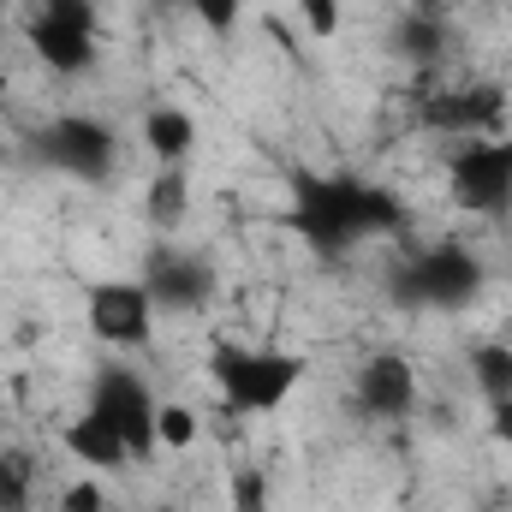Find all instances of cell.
<instances>
[{
	"label": "cell",
	"instance_id": "cell-1",
	"mask_svg": "<svg viewBox=\"0 0 512 512\" xmlns=\"http://www.w3.org/2000/svg\"><path fill=\"white\" fill-rule=\"evenodd\" d=\"M286 227L310 245L316 256H346L370 239L405 233V203L358 173H292V209Z\"/></svg>",
	"mask_w": 512,
	"mask_h": 512
},
{
	"label": "cell",
	"instance_id": "cell-2",
	"mask_svg": "<svg viewBox=\"0 0 512 512\" xmlns=\"http://www.w3.org/2000/svg\"><path fill=\"white\" fill-rule=\"evenodd\" d=\"M310 376L304 352H280V346H233L221 340L209 352V382L221 393L227 417H274Z\"/></svg>",
	"mask_w": 512,
	"mask_h": 512
},
{
	"label": "cell",
	"instance_id": "cell-3",
	"mask_svg": "<svg viewBox=\"0 0 512 512\" xmlns=\"http://www.w3.org/2000/svg\"><path fill=\"white\" fill-rule=\"evenodd\" d=\"M483 280H489L483 256L459 239H447V245H423V251L405 256L387 274V298L399 310H465V304H477Z\"/></svg>",
	"mask_w": 512,
	"mask_h": 512
},
{
	"label": "cell",
	"instance_id": "cell-4",
	"mask_svg": "<svg viewBox=\"0 0 512 512\" xmlns=\"http://www.w3.org/2000/svg\"><path fill=\"white\" fill-rule=\"evenodd\" d=\"M24 42L48 72L84 78L102 54V12L96 0H36V12L24 18Z\"/></svg>",
	"mask_w": 512,
	"mask_h": 512
},
{
	"label": "cell",
	"instance_id": "cell-5",
	"mask_svg": "<svg viewBox=\"0 0 512 512\" xmlns=\"http://www.w3.org/2000/svg\"><path fill=\"white\" fill-rule=\"evenodd\" d=\"M30 155L78 185H108L120 173V131L96 114H54L30 137Z\"/></svg>",
	"mask_w": 512,
	"mask_h": 512
},
{
	"label": "cell",
	"instance_id": "cell-6",
	"mask_svg": "<svg viewBox=\"0 0 512 512\" xmlns=\"http://www.w3.org/2000/svg\"><path fill=\"white\" fill-rule=\"evenodd\" d=\"M447 191L465 215H507L512 209V131L465 137L447 161Z\"/></svg>",
	"mask_w": 512,
	"mask_h": 512
},
{
	"label": "cell",
	"instance_id": "cell-7",
	"mask_svg": "<svg viewBox=\"0 0 512 512\" xmlns=\"http://www.w3.org/2000/svg\"><path fill=\"white\" fill-rule=\"evenodd\" d=\"M84 405H96V411H108L114 423H120V435H126L131 447V465H143V459H155L161 453V441H155V387L143 382L131 364H102L96 376H90V399Z\"/></svg>",
	"mask_w": 512,
	"mask_h": 512
},
{
	"label": "cell",
	"instance_id": "cell-8",
	"mask_svg": "<svg viewBox=\"0 0 512 512\" xmlns=\"http://www.w3.org/2000/svg\"><path fill=\"white\" fill-rule=\"evenodd\" d=\"M155 298L143 280H96L84 292V322H90V340L96 346H149L155 334Z\"/></svg>",
	"mask_w": 512,
	"mask_h": 512
},
{
	"label": "cell",
	"instance_id": "cell-9",
	"mask_svg": "<svg viewBox=\"0 0 512 512\" xmlns=\"http://www.w3.org/2000/svg\"><path fill=\"white\" fill-rule=\"evenodd\" d=\"M143 286H149V298H155L161 316H191V310H209L215 304L221 274H215L209 256L155 245V251L143 256Z\"/></svg>",
	"mask_w": 512,
	"mask_h": 512
},
{
	"label": "cell",
	"instance_id": "cell-10",
	"mask_svg": "<svg viewBox=\"0 0 512 512\" xmlns=\"http://www.w3.org/2000/svg\"><path fill=\"white\" fill-rule=\"evenodd\" d=\"M512 114V96L501 84L477 78V84H447L423 102V126L447 131V137H501Z\"/></svg>",
	"mask_w": 512,
	"mask_h": 512
},
{
	"label": "cell",
	"instance_id": "cell-11",
	"mask_svg": "<svg viewBox=\"0 0 512 512\" xmlns=\"http://www.w3.org/2000/svg\"><path fill=\"white\" fill-rule=\"evenodd\" d=\"M352 405H358V417H370V423H411L417 405H423V387H417L411 358H405V352H370V358L358 364Z\"/></svg>",
	"mask_w": 512,
	"mask_h": 512
},
{
	"label": "cell",
	"instance_id": "cell-12",
	"mask_svg": "<svg viewBox=\"0 0 512 512\" xmlns=\"http://www.w3.org/2000/svg\"><path fill=\"white\" fill-rule=\"evenodd\" d=\"M66 453L78 465H90V471H126L131 465V447H126V435H120V423L108 411H96V405H84L66 423Z\"/></svg>",
	"mask_w": 512,
	"mask_h": 512
},
{
	"label": "cell",
	"instance_id": "cell-13",
	"mask_svg": "<svg viewBox=\"0 0 512 512\" xmlns=\"http://www.w3.org/2000/svg\"><path fill=\"white\" fill-rule=\"evenodd\" d=\"M393 54L405 60V66H441L447 60V42H453V30H447V18L435 12V6H417V12H405L399 24H393Z\"/></svg>",
	"mask_w": 512,
	"mask_h": 512
},
{
	"label": "cell",
	"instance_id": "cell-14",
	"mask_svg": "<svg viewBox=\"0 0 512 512\" xmlns=\"http://www.w3.org/2000/svg\"><path fill=\"white\" fill-rule=\"evenodd\" d=\"M143 149L161 161V167H185V155L197 149V120L173 102H155L143 114Z\"/></svg>",
	"mask_w": 512,
	"mask_h": 512
},
{
	"label": "cell",
	"instance_id": "cell-15",
	"mask_svg": "<svg viewBox=\"0 0 512 512\" xmlns=\"http://www.w3.org/2000/svg\"><path fill=\"white\" fill-rule=\"evenodd\" d=\"M185 215H191V179H185V167H161L143 191V221L155 233H179Z\"/></svg>",
	"mask_w": 512,
	"mask_h": 512
},
{
	"label": "cell",
	"instance_id": "cell-16",
	"mask_svg": "<svg viewBox=\"0 0 512 512\" xmlns=\"http://www.w3.org/2000/svg\"><path fill=\"white\" fill-rule=\"evenodd\" d=\"M465 370H471V387H477L483 405H489V399H512V346L507 340H483V346H471Z\"/></svg>",
	"mask_w": 512,
	"mask_h": 512
},
{
	"label": "cell",
	"instance_id": "cell-17",
	"mask_svg": "<svg viewBox=\"0 0 512 512\" xmlns=\"http://www.w3.org/2000/svg\"><path fill=\"white\" fill-rule=\"evenodd\" d=\"M30 489H36V465L18 447H0V512H30Z\"/></svg>",
	"mask_w": 512,
	"mask_h": 512
},
{
	"label": "cell",
	"instance_id": "cell-18",
	"mask_svg": "<svg viewBox=\"0 0 512 512\" xmlns=\"http://www.w3.org/2000/svg\"><path fill=\"white\" fill-rule=\"evenodd\" d=\"M227 507L233 512H274V489H268V471L262 465H239L227 477Z\"/></svg>",
	"mask_w": 512,
	"mask_h": 512
},
{
	"label": "cell",
	"instance_id": "cell-19",
	"mask_svg": "<svg viewBox=\"0 0 512 512\" xmlns=\"http://www.w3.org/2000/svg\"><path fill=\"white\" fill-rule=\"evenodd\" d=\"M155 441H161L167 453L191 447V441H197V411L179 405V399H161V405H155Z\"/></svg>",
	"mask_w": 512,
	"mask_h": 512
},
{
	"label": "cell",
	"instance_id": "cell-20",
	"mask_svg": "<svg viewBox=\"0 0 512 512\" xmlns=\"http://www.w3.org/2000/svg\"><path fill=\"white\" fill-rule=\"evenodd\" d=\"M197 18H203V30L209 36H233L239 30V18H245V0H185Z\"/></svg>",
	"mask_w": 512,
	"mask_h": 512
},
{
	"label": "cell",
	"instance_id": "cell-21",
	"mask_svg": "<svg viewBox=\"0 0 512 512\" xmlns=\"http://www.w3.org/2000/svg\"><path fill=\"white\" fill-rule=\"evenodd\" d=\"M298 18H304V30H310V36H322V42H328V36L340 30V18H346V12H340V0H298Z\"/></svg>",
	"mask_w": 512,
	"mask_h": 512
},
{
	"label": "cell",
	"instance_id": "cell-22",
	"mask_svg": "<svg viewBox=\"0 0 512 512\" xmlns=\"http://www.w3.org/2000/svg\"><path fill=\"white\" fill-rule=\"evenodd\" d=\"M60 512H108V495L84 477V483H72V489L60 495Z\"/></svg>",
	"mask_w": 512,
	"mask_h": 512
},
{
	"label": "cell",
	"instance_id": "cell-23",
	"mask_svg": "<svg viewBox=\"0 0 512 512\" xmlns=\"http://www.w3.org/2000/svg\"><path fill=\"white\" fill-rule=\"evenodd\" d=\"M489 435L512 447V399H489Z\"/></svg>",
	"mask_w": 512,
	"mask_h": 512
},
{
	"label": "cell",
	"instance_id": "cell-24",
	"mask_svg": "<svg viewBox=\"0 0 512 512\" xmlns=\"http://www.w3.org/2000/svg\"><path fill=\"white\" fill-rule=\"evenodd\" d=\"M6 90H12V78H6V66H0V108H6Z\"/></svg>",
	"mask_w": 512,
	"mask_h": 512
},
{
	"label": "cell",
	"instance_id": "cell-25",
	"mask_svg": "<svg viewBox=\"0 0 512 512\" xmlns=\"http://www.w3.org/2000/svg\"><path fill=\"white\" fill-rule=\"evenodd\" d=\"M0 30H6V0H0Z\"/></svg>",
	"mask_w": 512,
	"mask_h": 512
},
{
	"label": "cell",
	"instance_id": "cell-26",
	"mask_svg": "<svg viewBox=\"0 0 512 512\" xmlns=\"http://www.w3.org/2000/svg\"><path fill=\"white\" fill-rule=\"evenodd\" d=\"M155 512H173V507H155Z\"/></svg>",
	"mask_w": 512,
	"mask_h": 512
}]
</instances>
